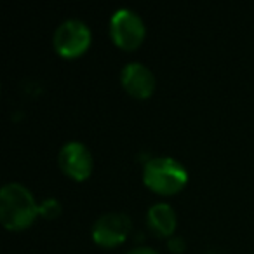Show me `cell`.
<instances>
[{
    "mask_svg": "<svg viewBox=\"0 0 254 254\" xmlns=\"http://www.w3.org/2000/svg\"><path fill=\"white\" fill-rule=\"evenodd\" d=\"M167 247H169L173 253H183L185 251V240L181 237H171L167 240Z\"/></svg>",
    "mask_w": 254,
    "mask_h": 254,
    "instance_id": "30bf717a",
    "label": "cell"
},
{
    "mask_svg": "<svg viewBox=\"0 0 254 254\" xmlns=\"http://www.w3.org/2000/svg\"><path fill=\"white\" fill-rule=\"evenodd\" d=\"M127 254H159V253H157V251H153L152 247L139 246V247H134V249H131Z\"/></svg>",
    "mask_w": 254,
    "mask_h": 254,
    "instance_id": "8fae6325",
    "label": "cell"
},
{
    "mask_svg": "<svg viewBox=\"0 0 254 254\" xmlns=\"http://www.w3.org/2000/svg\"><path fill=\"white\" fill-rule=\"evenodd\" d=\"M54 49L64 58H77L91 44V30L82 19H64L53 37Z\"/></svg>",
    "mask_w": 254,
    "mask_h": 254,
    "instance_id": "277c9868",
    "label": "cell"
},
{
    "mask_svg": "<svg viewBox=\"0 0 254 254\" xmlns=\"http://www.w3.org/2000/svg\"><path fill=\"white\" fill-rule=\"evenodd\" d=\"M58 164L61 171L77 181H84L92 171V155L80 141H68L58 153Z\"/></svg>",
    "mask_w": 254,
    "mask_h": 254,
    "instance_id": "8992f818",
    "label": "cell"
},
{
    "mask_svg": "<svg viewBox=\"0 0 254 254\" xmlns=\"http://www.w3.org/2000/svg\"><path fill=\"white\" fill-rule=\"evenodd\" d=\"M120 82L122 87L134 98L145 99L155 89V77L146 64L139 61H131L120 71Z\"/></svg>",
    "mask_w": 254,
    "mask_h": 254,
    "instance_id": "52a82bcc",
    "label": "cell"
},
{
    "mask_svg": "<svg viewBox=\"0 0 254 254\" xmlns=\"http://www.w3.org/2000/svg\"><path fill=\"white\" fill-rule=\"evenodd\" d=\"M60 212H61V204H60V200H58V198H54V197L44 198V200L39 204V214L42 216V218H46V219L56 218Z\"/></svg>",
    "mask_w": 254,
    "mask_h": 254,
    "instance_id": "9c48e42d",
    "label": "cell"
},
{
    "mask_svg": "<svg viewBox=\"0 0 254 254\" xmlns=\"http://www.w3.org/2000/svg\"><path fill=\"white\" fill-rule=\"evenodd\" d=\"M110 33L117 46L132 51L145 39V23L132 9L120 7L110 18Z\"/></svg>",
    "mask_w": 254,
    "mask_h": 254,
    "instance_id": "3957f363",
    "label": "cell"
},
{
    "mask_svg": "<svg viewBox=\"0 0 254 254\" xmlns=\"http://www.w3.org/2000/svg\"><path fill=\"white\" fill-rule=\"evenodd\" d=\"M143 181L157 193L171 195L187 185L188 173L183 164L173 157H153L143 167Z\"/></svg>",
    "mask_w": 254,
    "mask_h": 254,
    "instance_id": "7a4b0ae2",
    "label": "cell"
},
{
    "mask_svg": "<svg viewBox=\"0 0 254 254\" xmlns=\"http://www.w3.org/2000/svg\"><path fill=\"white\" fill-rule=\"evenodd\" d=\"M39 214V204L32 191L21 183H5L0 188V221L9 230H21L33 223Z\"/></svg>",
    "mask_w": 254,
    "mask_h": 254,
    "instance_id": "6da1fadb",
    "label": "cell"
},
{
    "mask_svg": "<svg viewBox=\"0 0 254 254\" xmlns=\"http://www.w3.org/2000/svg\"><path fill=\"white\" fill-rule=\"evenodd\" d=\"M131 230V218L124 212H105L92 223V239L103 247L124 242Z\"/></svg>",
    "mask_w": 254,
    "mask_h": 254,
    "instance_id": "5b68a950",
    "label": "cell"
},
{
    "mask_svg": "<svg viewBox=\"0 0 254 254\" xmlns=\"http://www.w3.org/2000/svg\"><path fill=\"white\" fill-rule=\"evenodd\" d=\"M148 225L157 235L169 237L176 228V212L166 202H157L148 209Z\"/></svg>",
    "mask_w": 254,
    "mask_h": 254,
    "instance_id": "ba28073f",
    "label": "cell"
}]
</instances>
